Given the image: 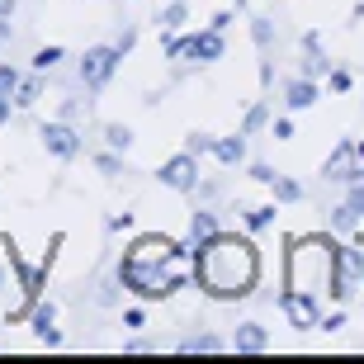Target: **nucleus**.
Listing matches in <instances>:
<instances>
[{
	"label": "nucleus",
	"instance_id": "nucleus-1",
	"mask_svg": "<svg viewBox=\"0 0 364 364\" xmlns=\"http://www.w3.org/2000/svg\"><path fill=\"white\" fill-rule=\"evenodd\" d=\"M194 279L208 298H246L260 279L256 246L246 237H223L213 232L208 242H199L194 251Z\"/></svg>",
	"mask_w": 364,
	"mask_h": 364
},
{
	"label": "nucleus",
	"instance_id": "nucleus-2",
	"mask_svg": "<svg viewBox=\"0 0 364 364\" xmlns=\"http://www.w3.org/2000/svg\"><path fill=\"white\" fill-rule=\"evenodd\" d=\"M123 289H133L137 298H166L185 284V265H180V246L171 237H137L133 251L119 265Z\"/></svg>",
	"mask_w": 364,
	"mask_h": 364
},
{
	"label": "nucleus",
	"instance_id": "nucleus-3",
	"mask_svg": "<svg viewBox=\"0 0 364 364\" xmlns=\"http://www.w3.org/2000/svg\"><path fill=\"white\" fill-rule=\"evenodd\" d=\"M289 289H303V294H346L341 289V251L322 237H312V242H298L294 256H289Z\"/></svg>",
	"mask_w": 364,
	"mask_h": 364
},
{
	"label": "nucleus",
	"instance_id": "nucleus-4",
	"mask_svg": "<svg viewBox=\"0 0 364 364\" xmlns=\"http://www.w3.org/2000/svg\"><path fill=\"white\" fill-rule=\"evenodd\" d=\"M166 53L213 62V57H223V28H208V33H194V38H166Z\"/></svg>",
	"mask_w": 364,
	"mask_h": 364
},
{
	"label": "nucleus",
	"instance_id": "nucleus-5",
	"mask_svg": "<svg viewBox=\"0 0 364 364\" xmlns=\"http://www.w3.org/2000/svg\"><path fill=\"white\" fill-rule=\"evenodd\" d=\"M119 48H90V53L81 57V81L90 85V90H100V85L114 76V67H119Z\"/></svg>",
	"mask_w": 364,
	"mask_h": 364
},
{
	"label": "nucleus",
	"instance_id": "nucleus-6",
	"mask_svg": "<svg viewBox=\"0 0 364 364\" xmlns=\"http://www.w3.org/2000/svg\"><path fill=\"white\" fill-rule=\"evenodd\" d=\"M284 312H289V322L298 326V331H308V326L322 322V308H317V294H303V289H284Z\"/></svg>",
	"mask_w": 364,
	"mask_h": 364
},
{
	"label": "nucleus",
	"instance_id": "nucleus-7",
	"mask_svg": "<svg viewBox=\"0 0 364 364\" xmlns=\"http://www.w3.org/2000/svg\"><path fill=\"white\" fill-rule=\"evenodd\" d=\"M194 176H199L194 151H180V156H171L161 166V185H171V189H194Z\"/></svg>",
	"mask_w": 364,
	"mask_h": 364
},
{
	"label": "nucleus",
	"instance_id": "nucleus-8",
	"mask_svg": "<svg viewBox=\"0 0 364 364\" xmlns=\"http://www.w3.org/2000/svg\"><path fill=\"white\" fill-rule=\"evenodd\" d=\"M326 180H364V166H360V151L350 142H341L336 156L326 161Z\"/></svg>",
	"mask_w": 364,
	"mask_h": 364
},
{
	"label": "nucleus",
	"instance_id": "nucleus-9",
	"mask_svg": "<svg viewBox=\"0 0 364 364\" xmlns=\"http://www.w3.org/2000/svg\"><path fill=\"white\" fill-rule=\"evenodd\" d=\"M43 147L53 151V156H62V161H71V156L81 151V142H76V133H71L67 123H48V128H43Z\"/></svg>",
	"mask_w": 364,
	"mask_h": 364
},
{
	"label": "nucleus",
	"instance_id": "nucleus-10",
	"mask_svg": "<svg viewBox=\"0 0 364 364\" xmlns=\"http://www.w3.org/2000/svg\"><path fill=\"white\" fill-rule=\"evenodd\" d=\"M232 346L246 350V355H256V350L270 346V336H265V326H260V322H242V326H237V336H232Z\"/></svg>",
	"mask_w": 364,
	"mask_h": 364
},
{
	"label": "nucleus",
	"instance_id": "nucleus-11",
	"mask_svg": "<svg viewBox=\"0 0 364 364\" xmlns=\"http://www.w3.org/2000/svg\"><path fill=\"white\" fill-rule=\"evenodd\" d=\"M53 317H57L53 303H38V308H33V336L48 341V346H57V341H62V336H57V326H53Z\"/></svg>",
	"mask_w": 364,
	"mask_h": 364
},
{
	"label": "nucleus",
	"instance_id": "nucleus-12",
	"mask_svg": "<svg viewBox=\"0 0 364 364\" xmlns=\"http://www.w3.org/2000/svg\"><path fill=\"white\" fill-rule=\"evenodd\" d=\"M312 105H317V81H312V76L289 85V109H312Z\"/></svg>",
	"mask_w": 364,
	"mask_h": 364
},
{
	"label": "nucleus",
	"instance_id": "nucleus-13",
	"mask_svg": "<svg viewBox=\"0 0 364 364\" xmlns=\"http://www.w3.org/2000/svg\"><path fill=\"white\" fill-rule=\"evenodd\" d=\"M213 156L223 166H237L246 156V142H242V137H218V142H213Z\"/></svg>",
	"mask_w": 364,
	"mask_h": 364
},
{
	"label": "nucleus",
	"instance_id": "nucleus-14",
	"mask_svg": "<svg viewBox=\"0 0 364 364\" xmlns=\"http://www.w3.org/2000/svg\"><path fill=\"white\" fill-rule=\"evenodd\" d=\"M180 350H185V355H213V350H223V341H218L213 336V331H199V336H185V341H180Z\"/></svg>",
	"mask_w": 364,
	"mask_h": 364
},
{
	"label": "nucleus",
	"instance_id": "nucleus-15",
	"mask_svg": "<svg viewBox=\"0 0 364 364\" xmlns=\"http://www.w3.org/2000/svg\"><path fill=\"white\" fill-rule=\"evenodd\" d=\"M213 232H218L213 213H194V218H189V237H194V242H208Z\"/></svg>",
	"mask_w": 364,
	"mask_h": 364
},
{
	"label": "nucleus",
	"instance_id": "nucleus-16",
	"mask_svg": "<svg viewBox=\"0 0 364 364\" xmlns=\"http://www.w3.org/2000/svg\"><path fill=\"white\" fill-rule=\"evenodd\" d=\"M38 95H43L38 76H28V81H19V90H14V105H19V109H28V105H38Z\"/></svg>",
	"mask_w": 364,
	"mask_h": 364
},
{
	"label": "nucleus",
	"instance_id": "nucleus-17",
	"mask_svg": "<svg viewBox=\"0 0 364 364\" xmlns=\"http://www.w3.org/2000/svg\"><path fill=\"white\" fill-rule=\"evenodd\" d=\"M105 137H109V147H114V151H128V147H133V133H128L123 123H109Z\"/></svg>",
	"mask_w": 364,
	"mask_h": 364
},
{
	"label": "nucleus",
	"instance_id": "nucleus-18",
	"mask_svg": "<svg viewBox=\"0 0 364 364\" xmlns=\"http://www.w3.org/2000/svg\"><path fill=\"white\" fill-rule=\"evenodd\" d=\"M185 14H189L185 0H171V5H166V14L156 19V24H161V28H176V24H185Z\"/></svg>",
	"mask_w": 364,
	"mask_h": 364
},
{
	"label": "nucleus",
	"instance_id": "nucleus-19",
	"mask_svg": "<svg viewBox=\"0 0 364 364\" xmlns=\"http://www.w3.org/2000/svg\"><path fill=\"white\" fill-rule=\"evenodd\" d=\"M270 189H274V199H284V203H294V199H303V189H298L294 180H284V176H274V180H270Z\"/></svg>",
	"mask_w": 364,
	"mask_h": 364
},
{
	"label": "nucleus",
	"instance_id": "nucleus-20",
	"mask_svg": "<svg viewBox=\"0 0 364 364\" xmlns=\"http://www.w3.org/2000/svg\"><path fill=\"white\" fill-rule=\"evenodd\" d=\"M57 62H62V48H38L33 53V71H53Z\"/></svg>",
	"mask_w": 364,
	"mask_h": 364
},
{
	"label": "nucleus",
	"instance_id": "nucleus-21",
	"mask_svg": "<svg viewBox=\"0 0 364 364\" xmlns=\"http://www.w3.org/2000/svg\"><path fill=\"white\" fill-rule=\"evenodd\" d=\"M270 223H274V208H251V213H246V228H251V232L270 228Z\"/></svg>",
	"mask_w": 364,
	"mask_h": 364
},
{
	"label": "nucleus",
	"instance_id": "nucleus-22",
	"mask_svg": "<svg viewBox=\"0 0 364 364\" xmlns=\"http://www.w3.org/2000/svg\"><path fill=\"white\" fill-rule=\"evenodd\" d=\"M19 81H24V76L5 62V67H0V95H14V90H19Z\"/></svg>",
	"mask_w": 364,
	"mask_h": 364
},
{
	"label": "nucleus",
	"instance_id": "nucleus-23",
	"mask_svg": "<svg viewBox=\"0 0 364 364\" xmlns=\"http://www.w3.org/2000/svg\"><path fill=\"white\" fill-rule=\"evenodd\" d=\"M346 208H350V213L364 223V185H355V189H350V199H346Z\"/></svg>",
	"mask_w": 364,
	"mask_h": 364
},
{
	"label": "nucleus",
	"instance_id": "nucleus-24",
	"mask_svg": "<svg viewBox=\"0 0 364 364\" xmlns=\"http://www.w3.org/2000/svg\"><path fill=\"white\" fill-rule=\"evenodd\" d=\"M260 123H265V105H256V109H251V114H246V133H256Z\"/></svg>",
	"mask_w": 364,
	"mask_h": 364
},
{
	"label": "nucleus",
	"instance_id": "nucleus-25",
	"mask_svg": "<svg viewBox=\"0 0 364 364\" xmlns=\"http://www.w3.org/2000/svg\"><path fill=\"white\" fill-rule=\"evenodd\" d=\"M303 71H308L312 81H317V76H322V71H326V62H322V57H317V48H312V57H308V67H303Z\"/></svg>",
	"mask_w": 364,
	"mask_h": 364
},
{
	"label": "nucleus",
	"instance_id": "nucleus-26",
	"mask_svg": "<svg viewBox=\"0 0 364 364\" xmlns=\"http://www.w3.org/2000/svg\"><path fill=\"white\" fill-rule=\"evenodd\" d=\"M189 151H213V137H203V133H194V137H189Z\"/></svg>",
	"mask_w": 364,
	"mask_h": 364
},
{
	"label": "nucleus",
	"instance_id": "nucleus-27",
	"mask_svg": "<svg viewBox=\"0 0 364 364\" xmlns=\"http://www.w3.org/2000/svg\"><path fill=\"white\" fill-rule=\"evenodd\" d=\"M331 90H350V71H331Z\"/></svg>",
	"mask_w": 364,
	"mask_h": 364
},
{
	"label": "nucleus",
	"instance_id": "nucleus-28",
	"mask_svg": "<svg viewBox=\"0 0 364 364\" xmlns=\"http://www.w3.org/2000/svg\"><path fill=\"white\" fill-rule=\"evenodd\" d=\"M10 119V95H0V123Z\"/></svg>",
	"mask_w": 364,
	"mask_h": 364
},
{
	"label": "nucleus",
	"instance_id": "nucleus-29",
	"mask_svg": "<svg viewBox=\"0 0 364 364\" xmlns=\"http://www.w3.org/2000/svg\"><path fill=\"white\" fill-rule=\"evenodd\" d=\"M14 14V0H0V19H10Z\"/></svg>",
	"mask_w": 364,
	"mask_h": 364
},
{
	"label": "nucleus",
	"instance_id": "nucleus-30",
	"mask_svg": "<svg viewBox=\"0 0 364 364\" xmlns=\"http://www.w3.org/2000/svg\"><path fill=\"white\" fill-rule=\"evenodd\" d=\"M355 151H360V166H364V147H355Z\"/></svg>",
	"mask_w": 364,
	"mask_h": 364
}]
</instances>
